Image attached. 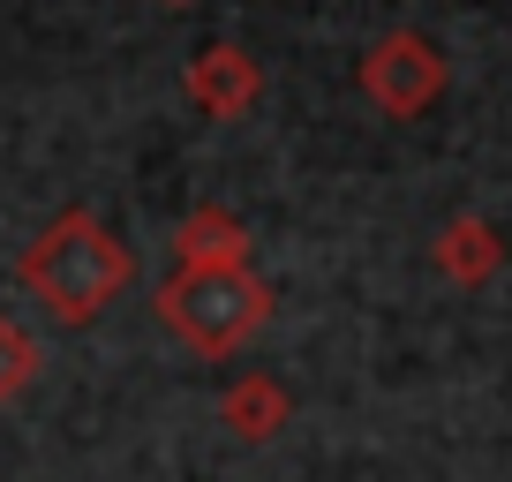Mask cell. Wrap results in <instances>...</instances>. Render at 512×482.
<instances>
[{
  "label": "cell",
  "instance_id": "6da1fadb",
  "mask_svg": "<svg viewBox=\"0 0 512 482\" xmlns=\"http://www.w3.org/2000/svg\"><path fill=\"white\" fill-rule=\"evenodd\" d=\"M128 272H136L128 249L98 219H83V211L53 219L46 234L31 241V257H23V287H31L61 324H91L98 309L128 287Z\"/></svg>",
  "mask_w": 512,
  "mask_h": 482
},
{
  "label": "cell",
  "instance_id": "7a4b0ae2",
  "mask_svg": "<svg viewBox=\"0 0 512 482\" xmlns=\"http://www.w3.org/2000/svg\"><path fill=\"white\" fill-rule=\"evenodd\" d=\"M159 317L189 339L196 354H234L264 332L272 294L249 264H181V279L159 294Z\"/></svg>",
  "mask_w": 512,
  "mask_h": 482
},
{
  "label": "cell",
  "instance_id": "3957f363",
  "mask_svg": "<svg viewBox=\"0 0 512 482\" xmlns=\"http://www.w3.org/2000/svg\"><path fill=\"white\" fill-rule=\"evenodd\" d=\"M437 83H445V68L422 38H384L377 61H369V98L384 113H422L437 98Z\"/></svg>",
  "mask_w": 512,
  "mask_h": 482
},
{
  "label": "cell",
  "instance_id": "277c9868",
  "mask_svg": "<svg viewBox=\"0 0 512 482\" xmlns=\"http://www.w3.org/2000/svg\"><path fill=\"white\" fill-rule=\"evenodd\" d=\"M219 422L241 437V445H264V437H279V422H287V385L264 370L234 377V385L219 392Z\"/></svg>",
  "mask_w": 512,
  "mask_h": 482
},
{
  "label": "cell",
  "instance_id": "5b68a950",
  "mask_svg": "<svg viewBox=\"0 0 512 482\" xmlns=\"http://www.w3.org/2000/svg\"><path fill=\"white\" fill-rule=\"evenodd\" d=\"M249 91H256V76H249V61H241V53H204V61H196V98H204L211 113L249 106Z\"/></svg>",
  "mask_w": 512,
  "mask_h": 482
},
{
  "label": "cell",
  "instance_id": "8992f818",
  "mask_svg": "<svg viewBox=\"0 0 512 482\" xmlns=\"http://www.w3.org/2000/svg\"><path fill=\"white\" fill-rule=\"evenodd\" d=\"M181 257L189 264H241V226L226 219V211H196V219L181 226Z\"/></svg>",
  "mask_w": 512,
  "mask_h": 482
},
{
  "label": "cell",
  "instance_id": "52a82bcc",
  "mask_svg": "<svg viewBox=\"0 0 512 482\" xmlns=\"http://www.w3.org/2000/svg\"><path fill=\"white\" fill-rule=\"evenodd\" d=\"M445 272L460 279V287H475V279L497 272V241H490V226H482V219H460L445 234Z\"/></svg>",
  "mask_w": 512,
  "mask_h": 482
},
{
  "label": "cell",
  "instance_id": "ba28073f",
  "mask_svg": "<svg viewBox=\"0 0 512 482\" xmlns=\"http://www.w3.org/2000/svg\"><path fill=\"white\" fill-rule=\"evenodd\" d=\"M31 377H38V347L16 332V324H0V400H8V392H23Z\"/></svg>",
  "mask_w": 512,
  "mask_h": 482
}]
</instances>
